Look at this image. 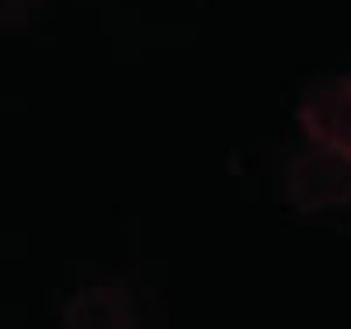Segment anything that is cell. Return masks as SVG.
<instances>
[{
	"instance_id": "cell-2",
	"label": "cell",
	"mask_w": 351,
	"mask_h": 329,
	"mask_svg": "<svg viewBox=\"0 0 351 329\" xmlns=\"http://www.w3.org/2000/svg\"><path fill=\"white\" fill-rule=\"evenodd\" d=\"M288 196L299 211H324L351 196V161L327 151H306L288 168Z\"/></svg>"
},
{
	"instance_id": "cell-4",
	"label": "cell",
	"mask_w": 351,
	"mask_h": 329,
	"mask_svg": "<svg viewBox=\"0 0 351 329\" xmlns=\"http://www.w3.org/2000/svg\"><path fill=\"white\" fill-rule=\"evenodd\" d=\"M39 0H0V32H14V28H25L28 18H32Z\"/></svg>"
},
{
	"instance_id": "cell-1",
	"label": "cell",
	"mask_w": 351,
	"mask_h": 329,
	"mask_svg": "<svg viewBox=\"0 0 351 329\" xmlns=\"http://www.w3.org/2000/svg\"><path fill=\"white\" fill-rule=\"evenodd\" d=\"M299 127L316 151L351 161V74H330L306 88Z\"/></svg>"
},
{
	"instance_id": "cell-3",
	"label": "cell",
	"mask_w": 351,
	"mask_h": 329,
	"mask_svg": "<svg viewBox=\"0 0 351 329\" xmlns=\"http://www.w3.org/2000/svg\"><path fill=\"white\" fill-rule=\"evenodd\" d=\"M64 329H137L134 298L116 284L81 287L64 308Z\"/></svg>"
}]
</instances>
